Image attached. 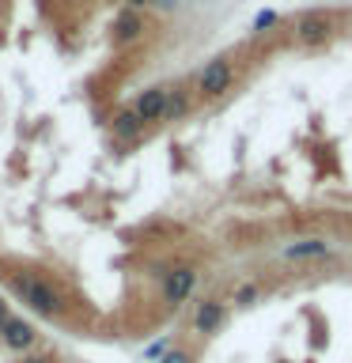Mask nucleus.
Returning a JSON list of instances; mask_svg holds the SVG:
<instances>
[{
    "label": "nucleus",
    "mask_w": 352,
    "mask_h": 363,
    "mask_svg": "<svg viewBox=\"0 0 352 363\" xmlns=\"http://www.w3.org/2000/svg\"><path fill=\"white\" fill-rule=\"evenodd\" d=\"M144 34V19H141V8H125L118 19H114V42L118 45H129Z\"/></svg>",
    "instance_id": "obj_3"
},
{
    "label": "nucleus",
    "mask_w": 352,
    "mask_h": 363,
    "mask_svg": "<svg viewBox=\"0 0 352 363\" xmlns=\"http://www.w3.org/2000/svg\"><path fill=\"white\" fill-rule=\"evenodd\" d=\"M159 363H352V250L235 257L189 299Z\"/></svg>",
    "instance_id": "obj_1"
},
{
    "label": "nucleus",
    "mask_w": 352,
    "mask_h": 363,
    "mask_svg": "<svg viewBox=\"0 0 352 363\" xmlns=\"http://www.w3.org/2000/svg\"><path fill=\"white\" fill-rule=\"evenodd\" d=\"M23 363H53L50 356H23Z\"/></svg>",
    "instance_id": "obj_7"
},
{
    "label": "nucleus",
    "mask_w": 352,
    "mask_h": 363,
    "mask_svg": "<svg viewBox=\"0 0 352 363\" xmlns=\"http://www.w3.org/2000/svg\"><path fill=\"white\" fill-rule=\"evenodd\" d=\"M11 291L19 295L23 303L31 306V311H38L45 318H53V314H61L65 311V299H61V291H53L50 284H42L38 277H11Z\"/></svg>",
    "instance_id": "obj_2"
},
{
    "label": "nucleus",
    "mask_w": 352,
    "mask_h": 363,
    "mask_svg": "<svg viewBox=\"0 0 352 363\" xmlns=\"http://www.w3.org/2000/svg\"><path fill=\"white\" fill-rule=\"evenodd\" d=\"M125 4H129V8H148L152 0H125Z\"/></svg>",
    "instance_id": "obj_8"
},
{
    "label": "nucleus",
    "mask_w": 352,
    "mask_h": 363,
    "mask_svg": "<svg viewBox=\"0 0 352 363\" xmlns=\"http://www.w3.org/2000/svg\"><path fill=\"white\" fill-rule=\"evenodd\" d=\"M182 4V0H152V8H159V11H175Z\"/></svg>",
    "instance_id": "obj_5"
},
{
    "label": "nucleus",
    "mask_w": 352,
    "mask_h": 363,
    "mask_svg": "<svg viewBox=\"0 0 352 363\" xmlns=\"http://www.w3.org/2000/svg\"><path fill=\"white\" fill-rule=\"evenodd\" d=\"M8 322H11V318H8V306H4V299H0V333H4Z\"/></svg>",
    "instance_id": "obj_6"
},
{
    "label": "nucleus",
    "mask_w": 352,
    "mask_h": 363,
    "mask_svg": "<svg viewBox=\"0 0 352 363\" xmlns=\"http://www.w3.org/2000/svg\"><path fill=\"white\" fill-rule=\"evenodd\" d=\"M4 345H8L11 352L31 348V345H34V325L23 322V318H11V322L4 325Z\"/></svg>",
    "instance_id": "obj_4"
}]
</instances>
